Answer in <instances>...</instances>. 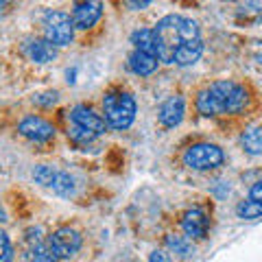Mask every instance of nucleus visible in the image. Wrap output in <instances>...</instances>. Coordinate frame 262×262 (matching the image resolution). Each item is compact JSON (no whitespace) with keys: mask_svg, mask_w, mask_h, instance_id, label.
Returning a JSON list of instances; mask_svg holds the SVG:
<instances>
[{"mask_svg":"<svg viewBox=\"0 0 262 262\" xmlns=\"http://www.w3.org/2000/svg\"><path fill=\"white\" fill-rule=\"evenodd\" d=\"M249 199L262 203V179H258V182L251 186V190H249Z\"/></svg>","mask_w":262,"mask_h":262,"instance_id":"25","label":"nucleus"},{"mask_svg":"<svg viewBox=\"0 0 262 262\" xmlns=\"http://www.w3.org/2000/svg\"><path fill=\"white\" fill-rule=\"evenodd\" d=\"M24 53L31 61L35 63H48L57 57V46L51 44L48 39H31V42L24 46Z\"/></svg>","mask_w":262,"mask_h":262,"instance_id":"12","label":"nucleus"},{"mask_svg":"<svg viewBox=\"0 0 262 262\" xmlns=\"http://www.w3.org/2000/svg\"><path fill=\"white\" fill-rule=\"evenodd\" d=\"M223 160H225L223 151H221L216 144H210V142L192 144V146H188L186 153H184V164L192 170L219 168L221 164H223Z\"/></svg>","mask_w":262,"mask_h":262,"instance_id":"4","label":"nucleus"},{"mask_svg":"<svg viewBox=\"0 0 262 262\" xmlns=\"http://www.w3.org/2000/svg\"><path fill=\"white\" fill-rule=\"evenodd\" d=\"M122 3H125L129 9H144V7L149 5L151 0H122Z\"/></svg>","mask_w":262,"mask_h":262,"instance_id":"27","label":"nucleus"},{"mask_svg":"<svg viewBox=\"0 0 262 262\" xmlns=\"http://www.w3.org/2000/svg\"><path fill=\"white\" fill-rule=\"evenodd\" d=\"M48 245L57 258H72L81 249V234L72 227H61L48 238Z\"/></svg>","mask_w":262,"mask_h":262,"instance_id":"6","label":"nucleus"},{"mask_svg":"<svg viewBox=\"0 0 262 262\" xmlns=\"http://www.w3.org/2000/svg\"><path fill=\"white\" fill-rule=\"evenodd\" d=\"M55 175H57V168H53V166H37L35 170H33V179H35L39 186H44V188L53 186Z\"/></svg>","mask_w":262,"mask_h":262,"instance_id":"20","label":"nucleus"},{"mask_svg":"<svg viewBox=\"0 0 262 262\" xmlns=\"http://www.w3.org/2000/svg\"><path fill=\"white\" fill-rule=\"evenodd\" d=\"M155 37H158V57L166 63H173L179 48L201 39V33L194 20L173 13L164 15L155 24Z\"/></svg>","mask_w":262,"mask_h":262,"instance_id":"1","label":"nucleus"},{"mask_svg":"<svg viewBox=\"0 0 262 262\" xmlns=\"http://www.w3.org/2000/svg\"><path fill=\"white\" fill-rule=\"evenodd\" d=\"M201 53H203V42L201 39H196V42H190V44L179 48L173 63H177V66H192V63L199 61Z\"/></svg>","mask_w":262,"mask_h":262,"instance_id":"16","label":"nucleus"},{"mask_svg":"<svg viewBox=\"0 0 262 262\" xmlns=\"http://www.w3.org/2000/svg\"><path fill=\"white\" fill-rule=\"evenodd\" d=\"M236 212H238V216H241V219H245V221H253V219L262 216V203L253 201V199H247V201H243L241 206L236 208Z\"/></svg>","mask_w":262,"mask_h":262,"instance_id":"19","label":"nucleus"},{"mask_svg":"<svg viewBox=\"0 0 262 262\" xmlns=\"http://www.w3.org/2000/svg\"><path fill=\"white\" fill-rule=\"evenodd\" d=\"M131 44L136 46V51L149 53L158 57V37H155V29H140L131 35Z\"/></svg>","mask_w":262,"mask_h":262,"instance_id":"14","label":"nucleus"},{"mask_svg":"<svg viewBox=\"0 0 262 262\" xmlns=\"http://www.w3.org/2000/svg\"><path fill=\"white\" fill-rule=\"evenodd\" d=\"M158 59L160 57L149 55V53H142V51H134L129 57V68L140 77H149L158 70Z\"/></svg>","mask_w":262,"mask_h":262,"instance_id":"13","label":"nucleus"},{"mask_svg":"<svg viewBox=\"0 0 262 262\" xmlns=\"http://www.w3.org/2000/svg\"><path fill=\"white\" fill-rule=\"evenodd\" d=\"M166 245L170 249H173L175 253H179V256H190V243H188L186 236H168L166 238Z\"/></svg>","mask_w":262,"mask_h":262,"instance_id":"21","label":"nucleus"},{"mask_svg":"<svg viewBox=\"0 0 262 262\" xmlns=\"http://www.w3.org/2000/svg\"><path fill=\"white\" fill-rule=\"evenodd\" d=\"M249 96L243 85L234 81H216L201 90L196 96V110L201 116H221V114H238L245 110Z\"/></svg>","mask_w":262,"mask_h":262,"instance_id":"2","label":"nucleus"},{"mask_svg":"<svg viewBox=\"0 0 262 262\" xmlns=\"http://www.w3.org/2000/svg\"><path fill=\"white\" fill-rule=\"evenodd\" d=\"M44 35L55 46H68L75 37V24L72 18L63 11H48L44 15Z\"/></svg>","mask_w":262,"mask_h":262,"instance_id":"5","label":"nucleus"},{"mask_svg":"<svg viewBox=\"0 0 262 262\" xmlns=\"http://www.w3.org/2000/svg\"><path fill=\"white\" fill-rule=\"evenodd\" d=\"M103 112L112 129H127L136 118V101L127 92H110L103 98Z\"/></svg>","mask_w":262,"mask_h":262,"instance_id":"3","label":"nucleus"},{"mask_svg":"<svg viewBox=\"0 0 262 262\" xmlns=\"http://www.w3.org/2000/svg\"><path fill=\"white\" fill-rule=\"evenodd\" d=\"M182 227H184V232H186L188 238H203V236L208 234L210 219H208V214L201 208H192V210H188L184 214Z\"/></svg>","mask_w":262,"mask_h":262,"instance_id":"10","label":"nucleus"},{"mask_svg":"<svg viewBox=\"0 0 262 262\" xmlns=\"http://www.w3.org/2000/svg\"><path fill=\"white\" fill-rule=\"evenodd\" d=\"M70 120H72V125L75 127L85 129V131H90V134H94V136H101V134H105V129H107L105 118H101L94 110L85 107V105H77V107L70 112Z\"/></svg>","mask_w":262,"mask_h":262,"instance_id":"8","label":"nucleus"},{"mask_svg":"<svg viewBox=\"0 0 262 262\" xmlns=\"http://www.w3.org/2000/svg\"><path fill=\"white\" fill-rule=\"evenodd\" d=\"M18 131L24 138L33 140V142H46V140H51V138L55 136L53 125H48V122L44 118H39V116H27L20 122Z\"/></svg>","mask_w":262,"mask_h":262,"instance_id":"9","label":"nucleus"},{"mask_svg":"<svg viewBox=\"0 0 262 262\" xmlns=\"http://www.w3.org/2000/svg\"><path fill=\"white\" fill-rule=\"evenodd\" d=\"M160 125L166 129L177 127L184 118V98L182 96H170L166 103L160 107Z\"/></svg>","mask_w":262,"mask_h":262,"instance_id":"11","label":"nucleus"},{"mask_svg":"<svg viewBox=\"0 0 262 262\" xmlns=\"http://www.w3.org/2000/svg\"><path fill=\"white\" fill-rule=\"evenodd\" d=\"M149 262H170V256H168L166 251L158 249V251H153L151 256H149Z\"/></svg>","mask_w":262,"mask_h":262,"instance_id":"26","label":"nucleus"},{"mask_svg":"<svg viewBox=\"0 0 262 262\" xmlns=\"http://www.w3.org/2000/svg\"><path fill=\"white\" fill-rule=\"evenodd\" d=\"M11 241L3 229H0V262H11Z\"/></svg>","mask_w":262,"mask_h":262,"instance_id":"22","label":"nucleus"},{"mask_svg":"<svg viewBox=\"0 0 262 262\" xmlns=\"http://www.w3.org/2000/svg\"><path fill=\"white\" fill-rule=\"evenodd\" d=\"M0 221H5V214H3V210H0Z\"/></svg>","mask_w":262,"mask_h":262,"instance_id":"29","label":"nucleus"},{"mask_svg":"<svg viewBox=\"0 0 262 262\" xmlns=\"http://www.w3.org/2000/svg\"><path fill=\"white\" fill-rule=\"evenodd\" d=\"M51 190L55 194H59V196H70L72 192H75V179H72L68 173H63V170H57Z\"/></svg>","mask_w":262,"mask_h":262,"instance_id":"18","label":"nucleus"},{"mask_svg":"<svg viewBox=\"0 0 262 262\" xmlns=\"http://www.w3.org/2000/svg\"><path fill=\"white\" fill-rule=\"evenodd\" d=\"M33 101H35L37 105H53V103H57V92L37 94V96H33Z\"/></svg>","mask_w":262,"mask_h":262,"instance_id":"24","label":"nucleus"},{"mask_svg":"<svg viewBox=\"0 0 262 262\" xmlns=\"http://www.w3.org/2000/svg\"><path fill=\"white\" fill-rule=\"evenodd\" d=\"M103 15V3L101 0H77L72 9V24L75 29L88 31L101 20Z\"/></svg>","mask_w":262,"mask_h":262,"instance_id":"7","label":"nucleus"},{"mask_svg":"<svg viewBox=\"0 0 262 262\" xmlns=\"http://www.w3.org/2000/svg\"><path fill=\"white\" fill-rule=\"evenodd\" d=\"M27 262H57V256L48 243H42L39 238L35 241L31 238V245L27 249Z\"/></svg>","mask_w":262,"mask_h":262,"instance_id":"15","label":"nucleus"},{"mask_svg":"<svg viewBox=\"0 0 262 262\" xmlns=\"http://www.w3.org/2000/svg\"><path fill=\"white\" fill-rule=\"evenodd\" d=\"M9 3H11V0H0V11H3V9H5V7H7V5H9Z\"/></svg>","mask_w":262,"mask_h":262,"instance_id":"28","label":"nucleus"},{"mask_svg":"<svg viewBox=\"0 0 262 262\" xmlns=\"http://www.w3.org/2000/svg\"><path fill=\"white\" fill-rule=\"evenodd\" d=\"M68 134H70V138L75 142H90V140H94V138H96L94 134H90V131H85V129H79V127L68 131Z\"/></svg>","mask_w":262,"mask_h":262,"instance_id":"23","label":"nucleus"},{"mask_svg":"<svg viewBox=\"0 0 262 262\" xmlns=\"http://www.w3.org/2000/svg\"><path fill=\"white\" fill-rule=\"evenodd\" d=\"M241 144L249 155H260L262 153V125L245 131L241 138Z\"/></svg>","mask_w":262,"mask_h":262,"instance_id":"17","label":"nucleus"}]
</instances>
